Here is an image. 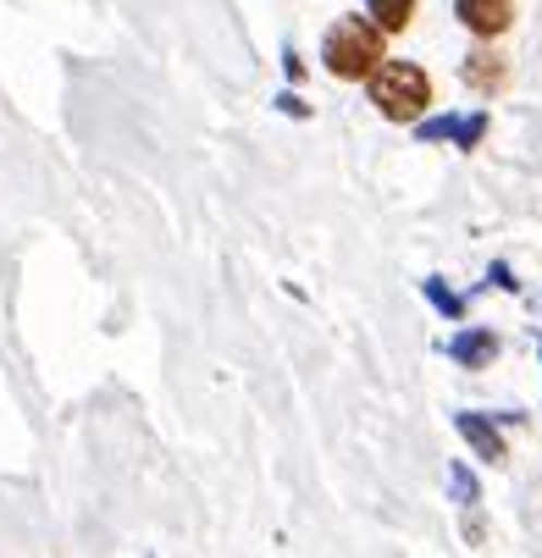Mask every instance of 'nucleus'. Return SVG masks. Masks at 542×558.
I'll return each instance as SVG.
<instances>
[{
	"label": "nucleus",
	"mask_w": 542,
	"mask_h": 558,
	"mask_svg": "<svg viewBox=\"0 0 542 558\" xmlns=\"http://www.w3.org/2000/svg\"><path fill=\"white\" fill-rule=\"evenodd\" d=\"M365 17L382 28V34H405L415 23V0H365Z\"/></svg>",
	"instance_id": "nucleus-7"
},
{
	"label": "nucleus",
	"mask_w": 542,
	"mask_h": 558,
	"mask_svg": "<svg viewBox=\"0 0 542 558\" xmlns=\"http://www.w3.org/2000/svg\"><path fill=\"white\" fill-rule=\"evenodd\" d=\"M459 84H465V89H477V95H498V89L509 84V56L493 50V45L471 50V56L459 61Z\"/></svg>",
	"instance_id": "nucleus-4"
},
{
	"label": "nucleus",
	"mask_w": 542,
	"mask_h": 558,
	"mask_svg": "<svg viewBox=\"0 0 542 558\" xmlns=\"http://www.w3.org/2000/svg\"><path fill=\"white\" fill-rule=\"evenodd\" d=\"M382 39H387V34H382L371 17L349 12V17H338V23L322 34V66L338 77V84H371L376 66L387 61V56H382Z\"/></svg>",
	"instance_id": "nucleus-1"
},
{
	"label": "nucleus",
	"mask_w": 542,
	"mask_h": 558,
	"mask_svg": "<svg viewBox=\"0 0 542 558\" xmlns=\"http://www.w3.org/2000/svg\"><path fill=\"white\" fill-rule=\"evenodd\" d=\"M537 354H542V343H537Z\"/></svg>",
	"instance_id": "nucleus-15"
},
{
	"label": "nucleus",
	"mask_w": 542,
	"mask_h": 558,
	"mask_svg": "<svg viewBox=\"0 0 542 558\" xmlns=\"http://www.w3.org/2000/svg\"><path fill=\"white\" fill-rule=\"evenodd\" d=\"M487 138V111H471V117H459V133H454V149L471 155L477 144Z\"/></svg>",
	"instance_id": "nucleus-11"
},
{
	"label": "nucleus",
	"mask_w": 542,
	"mask_h": 558,
	"mask_svg": "<svg viewBox=\"0 0 542 558\" xmlns=\"http://www.w3.org/2000/svg\"><path fill=\"white\" fill-rule=\"evenodd\" d=\"M421 293H426V304H432L437 315H448V322H465V299H459L443 277H426V282H421Z\"/></svg>",
	"instance_id": "nucleus-8"
},
{
	"label": "nucleus",
	"mask_w": 542,
	"mask_h": 558,
	"mask_svg": "<svg viewBox=\"0 0 542 558\" xmlns=\"http://www.w3.org/2000/svg\"><path fill=\"white\" fill-rule=\"evenodd\" d=\"M448 360L465 365V371H487L498 360V332L493 327H465L448 338Z\"/></svg>",
	"instance_id": "nucleus-6"
},
{
	"label": "nucleus",
	"mask_w": 542,
	"mask_h": 558,
	"mask_svg": "<svg viewBox=\"0 0 542 558\" xmlns=\"http://www.w3.org/2000/svg\"><path fill=\"white\" fill-rule=\"evenodd\" d=\"M454 133H459V117L448 111V117H421L415 122V138L421 144H454Z\"/></svg>",
	"instance_id": "nucleus-10"
},
{
	"label": "nucleus",
	"mask_w": 542,
	"mask_h": 558,
	"mask_svg": "<svg viewBox=\"0 0 542 558\" xmlns=\"http://www.w3.org/2000/svg\"><path fill=\"white\" fill-rule=\"evenodd\" d=\"M365 95L387 122H421L426 106H432V77L415 61H382L376 77L365 84Z\"/></svg>",
	"instance_id": "nucleus-2"
},
{
	"label": "nucleus",
	"mask_w": 542,
	"mask_h": 558,
	"mask_svg": "<svg viewBox=\"0 0 542 558\" xmlns=\"http://www.w3.org/2000/svg\"><path fill=\"white\" fill-rule=\"evenodd\" d=\"M448 493H454V504H465V509H477L482 504V487H477V475H471V464H448Z\"/></svg>",
	"instance_id": "nucleus-9"
},
{
	"label": "nucleus",
	"mask_w": 542,
	"mask_h": 558,
	"mask_svg": "<svg viewBox=\"0 0 542 558\" xmlns=\"http://www.w3.org/2000/svg\"><path fill=\"white\" fill-rule=\"evenodd\" d=\"M487 288H504V293H520V282H515V271H509L504 260H493V266H487Z\"/></svg>",
	"instance_id": "nucleus-13"
},
{
	"label": "nucleus",
	"mask_w": 542,
	"mask_h": 558,
	"mask_svg": "<svg viewBox=\"0 0 542 558\" xmlns=\"http://www.w3.org/2000/svg\"><path fill=\"white\" fill-rule=\"evenodd\" d=\"M272 106H277V111H282V117H293V122H304V117H310V106H304V100H299V95H293V89H282V95H277V100H272Z\"/></svg>",
	"instance_id": "nucleus-12"
},
{
	"label": "nucleus",
	"mask_w": 542,
	"mask_h": 558,
	"mask_svg": "<svg viewBox=\"0 0 542 558\" xmlns=\"http://www.w3.org/2000/svg\"><path fill=\"white\" fill-rule=\"evenodd\" d=\"M282 72H288V84H304V61H299V50H282Z\"/></svg>",
	"instance_id": "nucleus-14"
},
{
	"label": "nucleus",
	"mask_w": 542,
	"mask_h": 558,
	"mask_svg": "<svg viewBox=\"0 0 542 558\" xmlns=\"http://www.w3.org/2000/svg\"><path fill=\"white\" fill-rule=\"evenodd\" d=\"M454 17L477 39H498L515 23V0H454Z\"/></svg>",
	"instance_id": "nucleus-5"
},
{
	"label": "nucleus",
	"mask_w": 542,
	"mask_h": 558,
	"mask_svg": "<svg viewBox=\"0 0 542 558\" xmlns=\"http://www.w3.org/2000/svg\"><path fill=\"white\" fill-rule=\"evenodd\" d=\"M454 432L471 442V453L477 459H487V464H504L509 459V442H504V432H498V415H482V410H459L454 415Z\"/></svg>",
	"instance_id": "nucleus-3"
}]
</instances>
